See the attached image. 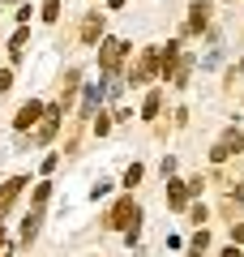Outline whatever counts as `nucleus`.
Wrapping results in <instances>:
<instances>
[{
  "label": "nucleus",
  "mask_w": 244,
  "mask_h": 257,
  "mask_svg": "<svg viewBox=\"0 0 244 257\" xmlns=\"http://www.w3.org/2000/svg\"><path fill=\"white\" fill-rule=\"evenodd\" d=\"M60 111H64L60 103H56V107H47V111H43V128H39V133H43V138H52V133H56V124H60Z\"/></svg>",
  "instance_id": "9"
},
{
  "label": "nucleus",
  "mask_w": 244,
  "mask_h": 257,
  "mask_svg": "<svg viewBox=\"0 0 244 257\" xmlns=\"http://www.w3.org/2000/svg\"><path fill=\"white\" fill-rule=\"evenodd\" d=\"M120 60H125V39H103V47H99V64L111 73Z\"/></svg>",
  "instance_id": "2"
},
{
  "label": "nucleus",
  "mask_w": 244,
  "mask_h": 257,
  "mask_svg": "<svg viewBox=\"0 0 244 257\" xmlns=\"http://www.w3.org/2000/svg\"><path fill=\"white\" fill-rule=\"evenodd\" d=\"M47 193H52V184H39V189H35V206L47 202Z\"/></svg>",
  "instance_id": "16"
},
{
  "label": "nucleus",
  "mask_w": 244,
  "mask_h": 257,
  "mask_svg": "<svg viewBox=\"0 0 244 257\" xmlns=\"http://www.w3.org/2000/svg\"><path fill=\"white\" fill-rule=\"evenodd\" d=\"M99 35H103V18H86L81 22V39H86V43H94Z\"/></svg>",
  "instance_id": "10"
},
{
  "label": "nucleus",
  "mask_w": 244,
  "mask_h": 257,
  "mask_svg": "<svg viewBox=\"0 0 244 257\" xmlns=\"http://www.w3.org/2000/svg\"><path fill=\"white\" fill-rule=\"evenodd\" d=\"M189 184H180V180H172L167 184V206H176V210H180V206H189Z\"/></svg>",
  "instance_id": "5"
},
{
  "label": "nucleus",
  "mask_w": 244,
  "mask_h": 257,
  "mask_svg": "<svg viewBox=\"0 0 244 257\" xmlns=\"http://www.w3.org/2000/svg\"><path fill=\"white\" fill-rule=\"evenodd\" d=\"M22 47H26V30H18V35H13V43H9V52H13V60H18V56H22Z\"/></svg>",
  "instance_id": "13"
},
{
  "label": "nucleus",
  "mask_w": 244,
  "mask_h": 257,
  "mask_svg": "<svg viewBox=\"0 0 244 257\" xmlns=\"http://www.w3.org/2000/svg\"><path fill=\"white\" fill-rule=\"evenodd\" d=\"M137 180H142V163H133V167H129V172H125V184H129V189H133Z\"/></svg>",
  "instance_id": "14"
},
{
  "label": "nucleus",
  "mask_w": 244,
  "mask_h": 257,
  "mask_svg": "<svg viewBox=\"0 0 244 257\" xmlns=\"http://www.w3.org/2000/svg\"><path fill=\"white\" fill-rule=\"evenodd\" d=\"M210 18V0H193V18H189V30H201Z\"/></svg>",
  "instance_id": "7"
},
{
  "label": "nucleus",
  "mask_w": 244,
  "mask_h": 257,
  "mask_svg": "<svg viewBox=\"0 0 244 257\" xmlns=\"http://www.w3.org/2000/svg\"><path fill=\"white\" fill-rule=\"evenodd\" d=\"M39 120H43V107L30 99V103H22V111L13 116V124H18V128H30V124H39Z\"/></svg>",
  "instance_id": "4"
},
{
  "label": "nucleus",
  "mask_w": 244,
  "mask_h": 257,
  "mask_svg": "<svg viewBox=\"0 0 244 257\" xmlns=\"http://www.w3.org/2000/svg\"><path fill=\"white\" fill-rule=\"evenodd\" d=\"M22 184H26V180H22V176H18V180H9V184H5V189H0V214L9 210V202H13V197H18V193H22Z\"/></svg>",
  "instance_id": "8"
},
{
  "label": "nucleus",
  "mask_w": 244,
  "mask_h": 257,
  "mask_svg": "<svg viewBox=\"0 0 244 257\" xmlns=\"http://www.w3.org/2000/svg\"><path fill=\"white\" fill-rule=\"evenodd\" d=\"M0 257H13V253H9V248H0Z\"/></svg>",
  "instance_id": "20"
},
{
  "label": "nucleus",
  "mask_w": 244,
  "mask_h": 257,
  "mask_svg": "<svg viewBox=\"0 0 244 257\" xmlns=\"http://www.w3.org/2000/svg\"><path fill=\"white\" fill-rule=\"evenodd\" d=\"M223 257H244V253H240V248H235V244H231V248H227V253H223Z\"/></svg>",
  "instance_id": "18"
},
{
  "label": "nucleus",
  "mask_w": 244,
  "mask_h": 257,
  "mask_svg": "<svg viewBox=\"0 0 244 257\" xmlns=\"http://www.w3.org/2000/svg\"><path fill=\"white\" fill-rule=\"evenodd\" d=\"M120 5H125V0H111V9H120Z\"/></svg>",
  "instance_id": "19"
},
{
  "label": "nucleus",
  "mask_w": 244,
  "mask_h": 257,
  "mask_svg": "<svg viewBox=\"0 0 244 257\" xmlns=\"http://www.w3.org/2000/svg\"><path fill=\"white\" fill-rule=\"evenodd\" d=\"M159 64H163V52H159V47H150V52L142 56V64L133 69V82H146V77H154V69H159Z\"/></svg>",
  "instance_id": "3"
},
{
  "label": "nucleus",
  "mask_w": 244,
  "mask_h": 257,
  "mask_svg": "<svg viewBox=\"0 0 244 257\" xmlns=\"http://www.w3.org/2000/svg\"><path fill=\"white\" fill-rule=\"evenodd\" d=\"M60 18V0H43V22H56Z\"/></svg>",
  "instance_id": "12"
},
{
  "label": "nucleus",
  "mask_w": 244,
  "mask_h": 257,
  "mask_svg": "<svg viewBox=\"0 0 244 257\" xmlns=\"http://www.w3.org/2000/svg\"><path fill=\"white\" fill-rule=\"evenodd\" d=\"M107 189H111V184H107V180H99V184H94V189H90V197H94V202H99V197H107Z\"/></svg>",
  "instance_id": "15"
},
{
  "label": "nucleus",
  "mask_w": 244,
  "mask_h": 257,
  "mask_svg": "<svg viewBox=\"0 0 244 257\" xmlns=\"http://www.w3.org/2000/svg\"><path fill=\"white\" fill-rule=\"evenodd\" d=\"M159 107H163V94H159V90H150V94H146V103H142V116H146V120H154V116H159Z\"/></svg>",
  "instance_id": "11"
},
{
  "label": "nucleus",
  "mask_w": 244,
  "mask_h": 257,
  "mask_svg": "<svg viewBox=\"0 0 244 257\" xmlns=\"http://www.w3.org/2000/svg\"><path fill=\"white\" fill-rule=\"evenodd\" d=\"M13 86V69H0V90H9Z\"/></svg>",
  "instance_id": "17"
},
{
  "label": "nucleus",
  "mask_w": 244,
  "mask_h": 257,
  "mask_svg": "<svg viewBox=\"0 0 244 257\" xmlns=\"http://www.w3.org/2000/svg\"><path fill=\"white\" fill-rule=\"evenodd\" d=\"M240 138H244V133H240Z\"/></svg>",
  "instance_id": "21"
},
{
  "label": "nucleus",
  "mask_w": 244,
  "mask_h": 257,
  "mask_svg": "<svg viewBox=\"0 0 244 257\" xmlns=\"http://www.w3.org/2000/svg\"><path fill=\"white\" fill-rule=\"evenodd\" d=\"M137 219H142V210H137V202L133 197H125V202L111 210V219H107V227H116V231H129V240L137 236Z\"/></svg>",
  "instance_id": "1"
},
{
  "label": "nucleus",
  "mask_w": 244,
  "mask_h": 257,
  "mask_svg": "<svg viewBox=\"0 0 244 257\" xmlns=\"http://www.w3.org/2000/svg\"><path fill=\"white\" fill-rule=\"evenodd\" d=\"M103 94H107V90H103L99 82H90V86H86V99H81V116H94V107H99V99H103Z\"/></svg>",
  "instance_id": "6"
}]
</instances>
